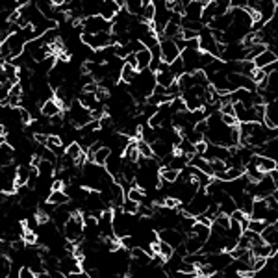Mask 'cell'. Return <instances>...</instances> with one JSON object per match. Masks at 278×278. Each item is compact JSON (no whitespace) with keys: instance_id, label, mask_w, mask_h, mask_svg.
Listing matches in <instances>:
<instances>
[{"instance_id":"obj_1","label":"cell","mask_w":278,"mask_h":278,"mask_svg":"<svg viewBox=\"0 0 278 278\" xmlns=\"http://www.w3.org/2000/svg\"><path fill=\"white\" fill-rule=\"evenodd\" d=\"M61 232L65 234V240L71 241V243H78V241L84 240V215L72 212L69 219L65 221Z\"/></svg>"},{"instance_id":"obj_2","label":"cell","mask_w":278,"mask_h":278,"mask_svg":"<svg viewBox=\"0 0 278 278\" xmlns=\"http://www.w3.org/2000/svg\"><path fill=\"white\" fill-rule=\"evenodd\" d=\"M65 115H67L69 123H71L74 128H82V126H85L87 123H91V121H93L91 111L87 110V108H84L82 104L78 102L76 98H74V100L69 104V108H67V111H65Z\"/></svg>"},{"instance_id":"obj_3","label":"cell","mask_w":278,"mask_h":278,"mask_svg":"<svg viewBox=\"0 0 278 278\" xmlns=\"http://www.w3.org/2000/svg\"><path fill=\"white\" fill-rule=\"evenodd\" d=\"M80 28L84 33H100L111 32V20L102 19L100 15H89L80 20Z\"/></svg>"},{"instance_id":"obj_4","label":"cell","mask_w":278,"mask_h":278,"mask_svg":"<svg viewBox=\"0 0 278 278\" xmlns=\"http://www.w3.org/2000/svg\"><path fill=\"white\" fill-rule=\"evenodd\" d=\"M80 41L84 43L85 46H89L91 50H98V48H104L108 45H113L111 43V32H100V33H80Z\"/></svg>"},{"instance_id":"obj_5","label":"cell","mask_w":278,"mask_h":278,"mask_svg":"<svg viewBox=\"0 0 278 278\" xmlns=\"http://www.w3.org/2000/svg\"><path fill=\"white\" fill-rule=\"evenodd\" d=\"M180 58L184 61L186 72L201 71V50L199 48H184L180 52Z\"/></svg>"},{"instance_id":"obj_6","label":"cell","mask_w":278,"mask_h":278,"mask_svg":"<svg viewBox=\"0 0 278 278\" xmlns=\"http://www.w3.org/2000/svg\"><path fill=\"white\" fill-rule=\"evenodd\" d=\"M178 56H180V50H178V46H176L175 39L160 37V58H162V61L171 63V61H175Z\"/></svg>"},{"instance_id":"obj_7","label":"cell","mask_w":278,"mask_h":278,"mask_svg":"<svg viewBox=\"0 0 278 278\" xmlns=\"http://www.w3.org/2000/svg\"><path fill=\"white\" fill-rule=\"evenodd\" d=\"M158 236H160V241L167 243V245L173 247V249L182 245L184 240H186V234H182L180 230H176V228H162V230L158 232Z\"/></svg>"},{"instance_id":"obj_8","label":"cell","mask_w":278,"mask_h":278,"mask_svg":"<svg viewBox=\"0 0 278 278\" xmlns=\"http://www.w3.org/2000/svg\"><path fill=\"white\" fill-rule=\"evenodd\" d=\"M204 160L208 162H214V160H219V162H227L230 158V149L223 147V145H214V143H208L206 152L202 154Z\"/></svg>"},{"instance_id":"obj_9","label":"cell","mask_w":278,"mask_h":278,"mask_svg":"<svg viewBox=\"0 0 278 278\" xmlns=\"http://www.w3.org/2000/svg\"><path fill=\"white\" fill-rule=\"evenodd\" d=\"M264 124L267 128H278V100L264 104Z\"/></svg>"},{"instance_id":"obj_10","label":"cell","mask_w":278,"mask_h":278,"mask_svg":"<svg viewBox=\"0 0 278 278\" xmlns=\"http://www.w3.org/2000/svg\"><path fill=\"white\" fill-rule=\"evenodd\" d=\"M249 163H253L262 175H267V173H271V171H275V169L278 167L275 160L266 158V156H260V154H253V158L249 160Z\"/></svg>"},{"instance_id":"obj_11","label":"cell","mask_w":278,"mask_h":278,"mask_svg":"<svg viewBox=\"0 0 278 278\" xmlns=\"http://www.w3.org/2000/svg\"><path fill=\"white\" fill-rule=\"evenodd\" d=\"M124 160L121 154H117V152H110V156H108V160H106V163H104V169H106V173L111 176H117L123 173V165H124Z\"/></svg>"},{"instance_id":"obj_12","label":"cell","mask_w":278,"mask_h":278,"mask_svg":"<svg viewBox=\"0 0 278 278\" xmlns=\"http://www.w3.org/2000/svg\"><path fill=\"white\" fill-rule=\"evenodd\" d=\"M254 150H256V154L266 156V158H271V160L277 162L278 160V137L269 139V141H266V143H262L260 147H254Z\"/></svg>"},{"instance_id":"obj_13","label":"cell","mask_w":278,"mask_h":278,"mask_svg":"<svg viewBox=\"0 0 278 278\" xmlns=\"http://www.w3.org/2000/svg\"><path fill=\"white\" fill-rule=\"evenodd\" d=\"M41 117H45V119H52V117H56L61 113V106H59V102L56 100V98L52 97L48 98V100H45V102H41Z\"/></svg>"},{"instance_id":"obj_14","label":"cell","mask_w":278,"mask_h":278,"mask_svg":"<svg viewBox=\"0 0 278 278\" xmlns=\"http://www.w3.org/2000/svg\"><path fill=\"white\" fill-rule=\"evenodd\" d=\"M267 212H269V206H267L266 199H254L253 208H251V214H249V219L264 221Z\"/></svg>"},{"instance_id":"obj_15","label":"cell","mask_w":278,"mask_h":278,"mask_svg":"<svg viewBox=\"0 0 278 278\" xmlns=\"http://www.w3.org/2000/svg\"><path fill=\"white\" fill-rule=\"evenodd\" d=\"M119 11H121V7L117 6L115 0H102V4L98 7V15L106 20H111Z\"/></svg>"},{"instance_id":"obj_16","label":"cell","mask_w":278,"mask_h":278,"mask_svg":"<svg viewBox=\"0 0 278 278\" xmlns=\"http://www.w3.org/2000/svg\"><path fill=\"white\" fill-rule=\"evenodd\" d=\"M275 61H278V54H275V52L269 50V48H266L264 52H260L258 56L253 59V63L256 69H262V67H266V65L275 63Z\"/></svg>"},{"instance_id":"obj_17","label":"cell","mask_w":278,"mask_h":278,"mask_svg":"<svg viewBox=\"0 0 278 278\" xmlns=\"http://www.w3.org/2000/svg\"><path fill=\"white\" fill-rule=\"evenodd\" d=\"M134 59H136V69L137 71H143V69H149L150 59H152V52L149 48L143 46L141 50L134 52Z\"/></svg>"},{"instance_id":"obj_18","label":"cell","mask_w":278,"mask_h":278,"mask_svg":"<svg viewBox=\"0 0 278 278\" xmlns=\"http://www.w3.org/2000/svg\"><path fill=\"white\" fill-rule=\"evenodd\" d=\"M202 7L204 6H201L199 2H195V0H189L188 4L184 6V17L186 19H189V20H201V15H202Z\"/></svg>"},{"instance_id":"obj_19","label":"cell","mask_w":278,"mask_h":278,"mask_svg":"<svg viewBox=\"0 0 278 278\" xmlns=\"http://www.w3.org/2000/svg\"><path fill=\"white\" fill-rule=\"evenodd\" d=\"M260 238L266 245H277L278 243V225H267L262 232H260Z\"/></svg>"},{"instance_id":"obj_20","label":"cell","mask_w":278,"mask_h":278,"mask_svg":"<svg viewBox=\"0 0 278 278\" xmlns=\"http://www.w3.org/2000/svg\"><path fill=\"white\" fill-rule=\"evenodd\" d=\"M80 2V9H82V17H89V15H98V7L102 4V0H78Z\"/></svg>"},{"instance_id":"obj_21","label":"cell","mask_w":278,"mask_h":278,"mask_svg":"<svg viewBox=\"0 0 278 278\" xmlns=\"http://www.w3.org/2000/svg\"><path fill=\"white\" fill-rule=\"evenodd\" d=\"M71 201L69 195L65 193V189H59V191H50L48 197H46V202L52 204V206H63L67 202Z\"/></svg>"},{"instance_id":"obj_22","label":"cell","mask_w":278,"mask_h":278,"mask_svg":"<svg viewBox=\"0 0 278 278\" xmlns=\"http://www.w3.org/2000/svg\"><path fill=\"white\" fill-rule=\"evenodd\" d=\"M154 78H156V85H162V87H165V89H167L169 85H173L176 82V78L173 76V72L169 71V69L154 72Z\"/></svg>"},{"instance_id":"obj_23","label":"cell","mask_w":278,"mask_h":278,"mask_svg":"<svg viewBox=\"0 0 278 278\" xmlns=\"http://www.w3.org/2000/svg\"><path fill=\"white\" fill-rule=\"evenodd\" d=\"M136 72L137 69L134 65H130L124 61L123 67H121V72H119V82H123V84H130L134 78H136Z\"/></svg>"},{"instance_id":"obj_24","label":"cell","mask_w":278,"mask_h":278,"mask_svg":"<svg viewBox=\"0 0 278 278\" xmlns=\"http://www.w3.org/2000/svg\"><path fill=\"white\" fill-rule=\"evenodd\" d=\"M76 100H78L80 104H82L84 108H87V110H91V108H93V106H95V104L98 102V100H97V95H95L93 91H80V93H78V98H76Z\"/></svg>"},{"instance_id":"obj_25","label":"cell","mask_w":278,"mask_h":278,"mask_svg":"<svg viewBox=\"0 0 278 278\" xmlns=\"http://www.w3.org/2000/svg\"><path fill=\"white\" fill-rule=\"evenodd\" d=\"M217 206H219V214H225V215H230L234 210H238V206H236L234 199H232V197H228V195H225V197H223V199L217 202Z\"/></svg>"},{"instance_id":"obj_26","label":"cell","mask_w":278,"mask_h":278,"mask_svg":"<svg viewBox=\"0 0 278 278\" xmlns=\"http://www.w3.org/2000/svg\"><path fill=\"white\" fill-rule=\"evenodd\" d=\"M126 199H128V201L137 202V204H141V202L145 201V191H143L141 188L134 186V188L126 189Z\"/></svg>"},{"instance_id":"obj_27","label":"cell","mask_w":278,"mask_h":278,"mask_svg":"<svg viewBox=\"0 0 278 278\" xmlns=\"http://www.w3.org/2000/svg\"><path fill=\"white\" fill-rule=\"evenodd\" d=\"M169 71L173 72V76H175V78H180L182 74H186V69H184V61H182L180 56H178L175 61H171V63H169Z\"/></svg>"},{"instance_id":"obj_28","label":"cell","mask_w":278,"mask_h":278,"mask_svg":"<svg viewBox=\"0 0 278 278\" xmlns=\"http://www.w3.org/2000/svg\"><path fill=\"white\" fill-rule=\"evenodd\" d=\"M136 145H137L139 158H152V149H150L149 143H145L143 139H136Z\"/></svg>"},{"instance_id":"obj_29","label":"cell","mask_w":278,"mask_h":278,"mask_svg":"<svg viewBox=\"0 0 278 278\" xmlns=\"http://www.w3.org/2000/svg\"><path fill=\"white\" fill-rule=\"evenodd\" d=\"M9 271H11V260L4 254H0V278H6Z\"/></svg>"},{"instance_id":"obj_30","label":"cell","mask_w":278,"mask_h":278,"mask_svg":"<svg viewBox=\"0 0 278 278\" xmlns=\"http://www.w3.org/2000/svg\"><path fill=\"white\" fill-rule=\"evenodd\" d=\"M82 152H84V149H82V147H80L76 141H72L71 145H67V149H65V154L69 156L71 160H76V158L82 154Z\"/></svg>"},{"instance_id":"obj_31","label":"cell","mask_w":278,"mask_h":278,"mask_svg":"<svg viewBox=\"0 0 278 278\" xmlns=\"http://www.w3.org/2000/svg\"><path fill=\"white\" fill-rule=\"evenodd\" d=\"M17 115H19V121L22 124L32 123V113H30V110H28L26 106H19V108H17Z\"/></svg>"},{"instance_id":"obj_32","label":"cell","mask_w":278,"mask_h":278,"mask_svg":"<svg viewBox=\"0 0 278 278\" xmlns=\"http://www.w3.org/2000/svg\"><path fill=\"white\" fill-rule=\"evenodd\" d=\"M137 208H139V204L137 202H134V201H126L123 202V206H121V210H123L124 214H128V215H136L137 214Z\"/></svg>"},{"instance_id":"obj_33","label":"cell","mask_w":278,"mask_h":278,"mask_svg":"<svg viewBox=\"0 0 278 278\" xmlns=\"http://www.w3.org/2000/svg\"><path fill=\"white\" fill-rule=\"evenodd\" d=\"M206 147H208V141H199V143H195V154L197 156H202L204 152H206Z\"/></svg>"},{"instance_id":"obj_34","label":"cell","mask_w":278,"mask_h":278,"mask_svg":"<svg viewBox=\"0 0 278 278\" xmlns=\"http://www.w3.org/2000/svg\"><path fill=\"white\" fill-rule=\"evenodd\" d=\"M221 121L227 124V126H236L238 124V119L232 115H221Z\"/></svg>"},{"instance_id":"obj_35","label":"cell","mask_w":278,"mask_h":278,"mask_svg":"<svg viewBox=\"0 0 278 278\" xmlns=\"http://www.w3.org/2000/svg\"><path fill=\"white\" fill-rule=\"evenodd\" d=\"M262 71L266 72V74H271V72L278 71V61H275V63H271V65H266V67H262Z\"/></svg>"},{"instance_id":"obj_36","label":"cell","mask_w":278,"mask_h":278,"mask_svg":"<svg viewBox=\"0 0 278 278\" xmlns=\"http://www.w3.org/2000/svg\"><path fill=\"white\" fill-rule=\"evenodd\" d=\"M195 2H199V4H201V6H206L208 2H212V0H195Z\"/></svg>"},{"instance_id":"obj_37","label":"cell","mask_w":278,"mask_h":278,"mask_svg":"<svg viewBox=\"0 0 278 278\" xmlns=\"http://www.w3.org/2000/svg\"><path fill=\"white\" fill-rule=\"evenodd\" d=\"M4 143H6V134H2V136H0V145H4Z\"/></svg>"},{"instance_id":"obj_38","label":"cell","mask_w":278,"mask_h":278,"mask_svg":"<svg viewBox=\"0 0 278 278\" xmlns=\"http://www.w3.org/2000/svg\"><path fill=\"white\" fill-rule=\"evenodd\" d=\"M277 2H278V0H277Z\"/></svg>"}]
</instances>
